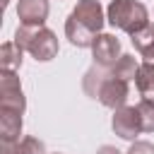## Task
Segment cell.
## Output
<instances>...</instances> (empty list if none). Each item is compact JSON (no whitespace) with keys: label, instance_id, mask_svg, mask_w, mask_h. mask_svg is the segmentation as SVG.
<instances>
[{"label":"cell","instance_id":"obj_1","mask_svg":"<svg viewBox=\"0 0 154 154\" xmlns=\"http://www.w3.org/2000/svg\"><path fill=\"white\" fill-rule=\"evenodd\" d=\"M103 7L99 0H79L65 19V36L77 48H91L94 38L103 29Z\"/></svg>","mask_w":154,"mask_h":154},{"label":"cell","instance_id":"obj_2","mask_svg":"<svg viewBox=\"0 0 154 154\" xmlns=\"http://www.w3.org/2000/svg\"><path fill=\"white\" fill-rule=\"evenodd\" d=\"M84 94L91 99H99L106 108H120L125 106L128 96H130V82L120 79L111 72V67H101V65H91L84 72L82 79Z\"/></svg>","mask_w":154,"mask_h":154},{"label":"cell","instance_id":"obj_3","mask_svg":"<svg viewBox=\"0 0 154 154\" xmlns=\"http://www.w3.org/2000/svg\"><path fill=\"white\" fill-rule=\"evenodd\" d=\"M14 41L34 55L38 63H48L58 55V38L48 26H24L19 24L14 31Z\"/></svg>","mask_w":154,"mask_h":154},{"label":"cell","instance_id":"obj_4","mask_svg":"<svg viewBox=\"0 0 154 154\" xmlns=\"http://www.w3.org/2000/svg\"><path fill=\"white\" fill-rule=\"evenodd\" d=\"M108 24L135 36L140 34L142 29L149 26V12L142 2H135V0H111L108 5Z\"/></svg>","mask_w":154,"mask_h":154},{"label":"cell","instance_id":"obj_5","mask_svg":"<svg viewBox=\"0 0 154 154\" xmlns=\"http://www.w3.org/2000/svg\"><path fill=\"white\" fill-rule=\"evenodd\" d=\"M0 108H10V111H19V113H24V108H26L22 82L10 70L0 72Z\"/></svg>","mask_w":154,"mask_h":154},{"label":"cell","instance_id":"obj_6","mask_svg":"<svg viewBox=\"0 0 154 154\" xmlns=\"http://www.w3.org/2000/svg\"><path fill=\"white\" fill-rule=\"evenodd\" d=\"M111 128L118 137L128 140V142H135V137L142 130V120H140V113H137V106H120L113 111V118H111Z\"/></svg>","mask_w":154,"mask_h":154},{"label":"cell","instance_id":"obj_7","mask_svg":"<svg viewBox=\"0 0 154 154\" xmlns=\"http://www.w3.org/2000/svg\"><path fill=\"white\" fill-rule=\"evenodd\" d=\"M91 55H94V65L101 67H111L123 53H120V41L113 34H99L91 43Z\"/></svg>","mask_w":154,"mask_h":154},{"label":"cell","instance_id":"obj_8","mask_svg":"<svg viewBox=\"0 0 154 154\" xmlns=\"http://www.w3.org/2000/svg\"><path fill=\"white\" fill-rule=\"evenodd\" d=\"M48 0H19L17 2V17L24 26H43L48 19Z\"/></svg>","mask_w":154,"mask_h":154},{"label":"cell","instance_id":"obj_9","mask_svg":"<svg viewBox=\"0 0 154 154\" xmlns=\"http://www.w3.org/2000/svg\"><path fill=\"white\" fill-rule=\"evenodd\" d=\"M22 116L19 111L0 108V140L2 142H19L22 135Z\"/></svg>","mask_w":154,"mask_h":154},{"label":"cell","instance_id":"obj_10","mask_svg":"<svg viewBox=\"0 0 154 154\" xmlns=\"http://www.w3.org/2000/svg\"><path fill=\"white\" fill-rule=\"evenodd\" d=\"M0 154H46V147L41 140L26 135L19 142H2V152Z\"/></svg>","mask_w":154,"mask_h":154},{"label":"cell","instance_id":"obj_11","mask_svg":"<svg viewBox=\"0 0 154 154\" xmlns=\"http://www.w3.org/2000/svg\"><path fill=\"white\" fill-rule=\"evenodd\" d=\"M22 53H24V48L17 41L2 43V48H0V70H10V72L19 70L22 67Z\"/></svg>","mask_w":154,"mask_h":154},{"label":"cell","instance_id":"obj_12","mask_svg":"<svg viewBox=\"0 0 154 154\" xmlns=\"http://www.w3.org/2000/svg\"><path fill=\"white\" fill-rule=\"evenodd\" d=\"M135 87L142 99L154 101V63H142L135 77Z\"/></svg>","mask_w":154,"mask_h":154},{"label":"cell","instance_id":"obj_13","mask_svg":"<svg viewBox=\"0 0 154 154\" xmlns=\"http://www.w3.org/2000/svg\"><path fill=\"white\" fill-rule=\"evenodd\" d=\"M130 38H132L135 51L144 58V63H154V26L149 24L147 29H142L140 34H135Z\"/></svg>","mask_w":154,"mask_h":154},{"label":"cell","instance_id":"obj_14","mask_svg":"<svg viewBox=\"0 0 154 154\" xmlns=\"http://www.w3.org/2000/svg\"><path fill=\"white\" fill-rule=\"evenodd\" d=\"M137 70H140L137 60H135L132 55H128V53H123V55L111 65V72H113L116 77H120V79H128V82H132V79L137 77Z\"/></svg>","mask_w":154,"mask_h":154},{"label":"cell","instance_id":"obj_15","mask_svg":"<svg viewBox=\"0 0 154 154\" xmlns=\"http://www.w3.org/2000/svg\"><path fill=\"white\" fill-rule=\"evenodd\" d=\"M137 113H140V120H142V130L144 132H154V101L142 99L137 103Z\"/></svg>","mask_w":154,"mask_h":154},{"label":"cell","instance_id":"obj_16","mask_svg":"<svg viewBox=\"0 0 154 154\" xmlns=\"http://www.w3.org/2000/svg\"><path fill=\"white\" fill-rule=\"evenodd\" d=\"M125 154H154V144L147 140H135Z\"/></svg>","mask_w":154,"mask_h":154},{"label":"cell","instance_id":"obj_17","mask_svg":"<svg viewBox=\"0 0 154 154\" xmlns=\"http://www.w3.org/2000/svg\"><path fill=\"white\" fill-rule=\"evenodd\" d=\"M96 154H120L116 147H111V144H103V147H99L96 149Z\"/></svg>","mask_w":154,"mask_h":154},{"label":"cell","instance_id":"obj_18","mask_svg":"<svg viewBox=\"0 0 154 154\" xmlns=\"http://www.w3.org/2000/svg\"><path fill=\"white\" fill-rule=\"evenodd\" d=\"M7 2H10V0H2V7H7Z\"/></svg>","mask_w":154,"mask_h":154},{"label":"cell","instance_id":"obj_19","mask_svg":"<svg viewBox=\"0 0 154 154\" xmlns=\"http://www.w3.org/2000/svg\"><path fill=\"white\" fill-rule=\"evenodd\" d=\"M55 154H58V152H55Z\"/></svg>","mask_w":154,"mask_h":154}]
</instances>
